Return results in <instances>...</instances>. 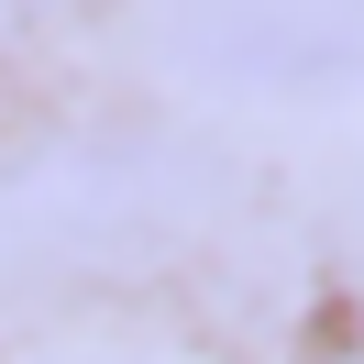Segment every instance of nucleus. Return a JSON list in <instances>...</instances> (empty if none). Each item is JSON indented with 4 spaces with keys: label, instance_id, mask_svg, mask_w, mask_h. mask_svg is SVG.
<instances>
[{
    "label": "nucleus",
    "instance_id": "obj_1",
    "mask_svg": "<svg viewBox=\"0 0 364 364\" xmlns=\"http://www.w3.org/2000/svg\"><path fill=\"white\" fill-rule=\"evenodd\" d=\"M188 177L166 144H77L0 188V254L11 265H100L122 243H155L177 221Z\"/></svg>",
    "mask_w": 364,
    "mask_h": 364
},
{
    "label": "nucleus",
    "instance_id": "obj_2",
    "mask_svg": "<svg viewBox=\"0 0 364 364\" xmlns=\"http://www.w3.org/2000/svg\"><path fill=\"white\" fill-rule=\"evenodd\" d=\"M166 55L210 89H353L364 0H177Z\"/></svg>",
    "mask_w": 364,
    "mask_h": 364
}]
</instances>
